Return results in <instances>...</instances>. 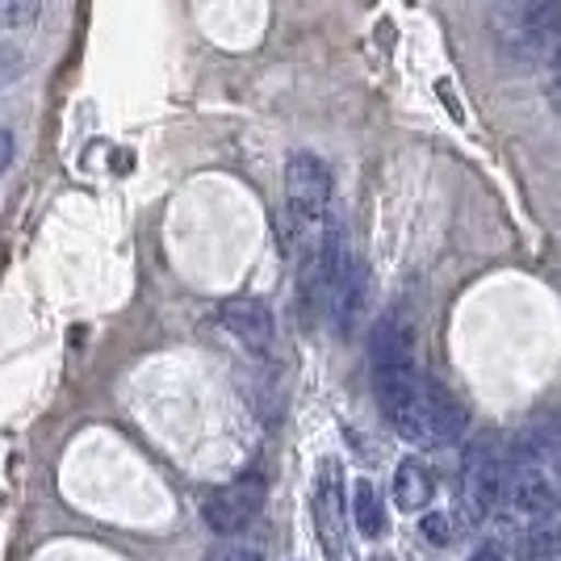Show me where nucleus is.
<instances>
[{
    "label": "nucleus",
    "mask_w": 561,
    "mask_h": 561,
    "mask_svg": "<svg viewBox=\"0 0 561 561\" xmlns=\"http://www.w3.org/2000/svg\"><path fill=\"white\" fill-rule=\"evenodd\" d=\"M285 202L302 222H319L331 206V168L319 156L298 151L285 168Z\"/></svg>",
    "instance_id": "obj_1"
},
{
    "label": "nucleus",
    "mask_w": 561,
    "mask_h": 561,
    "mask_svg": "<svg viewBox=\"0 0 561 561\" xmlns=\"http://www.w3.org/2000/svg\"><path fill=\"white\" fill-rule=\"evenodd\" d=\"M260 512H264V482L260 478H239V482L214 491L202 503V515H206V524H210L218 537L243 533Z\"/></svg>",
    "instance_id": "obj_2"
},
{
    "label": "nucleus",
    "mask_w": 561,
    "mask_h": 561,
    "mask_svg": "<svg viewBox=\"0 0 561 561\" xmlns=\"http://www.w3.org/2000/svg\"><path fill=\"white\" fill-rule=\"evenodd\" d=\"M503 482H507V469L494 457L486 445H473L466 453V469H461V494H466V512L473 519L491 515L503 499Z\"/></svg>",
    "instance_id": "obj_3"
},
{
    "label": "nucleus",
    "mask_w": 561,
    "mask_h": 561,
    "mask_svg": "<svg viewBox=\"0 0 561 561\" xmlns=\"http://www.w3.org/2000/svg\"><path fill=\"white\" fill-rule=\"evenodd\" d=\"M310 503H314V524H319V537L328 545V553L340 558L344 553V482H340L335 461H323Z\"/></svg>",
    "instance_id": "obj_4"
},
{
    "label": "nucleus",
    "mask_w": 561,
    "mask_h": 561,
    "mask_svg": "<svg viewBox=\"0 0 561 561\" xmlns=\"http://www.w3.org/2000/svg\"><path fill=\"white\" fill-rule=\"evenodd\" d=\"M503 494L515 512L524 515H553L561 507V494L553 486V478L537 466H515L507 469V482H503Z\"/></svg>",
    "instance_id": "obj_5"
},
{
    "label": "nucleus",
    "mask_w": 561,
    "mask_h": 561,
    "mask_svg": "<svg viewBox=\"0 0 561 561\" xmlns=\"http://www.w3.org/2000/svg\"><path fill=\"white\" fill-rule=\"evenodd\" d=\"M218 323L252 352L273 348V310L260 302V298H231V302H222Z\"/></svg>",
    "instance_id": "obj_6"
},
{
    "label": "nucleus",
    "mask_w": 561,
    "mask_h": 561,
    "mask_svg": "<svg viewBox=\"0 0 561 561\" xmlns=\"http://www.w3.org/2000/svg\"><path fill=\"white\" fill-rule=\"evenodd\" d=\"M461 432H466L461 402L448 390H440L436 381H427V440L432 445H453V440H461Z\"/></svg>",
    "instance_id": "obj_7"
},
{
    "label": "nucleus",
    "mask_w": 561,
    "mask_h": 561,
    "mask_svg": "<svg viewBox=\"0 0 561 561\" xmlns=\"http://www.w3.org/2000/svg\"><path fill=\"white\" fill-rule=\"evenodd\" d=\"M427 499H432V478H427V469L411 457V461H402L394 473V503L402 512H420L427 507Z\"/></svg>",
    "instance_id": "obj_8"
},
{
    "label": "nucleus",
    "mask_w": 561,
    "mask_h": 561,
    "mask_svg": "<svg viewBox=\"0 0 561 561\" xmlns=\"http://www.w3.org/2000/svg\"><path fill=\"white\" fill-rule=\"evenodd\" d=\"M352 519L365 537H381L386 533V512H381V499H377L374 482H356L352 486Z\"/></svg>",
    "instance_id": "obj_9"
},
{
    "label": "nucleus",
    "mask_w": 561,
    "mask_h": 561,
    "mask_svg": "<svg viewBox=\"0 0 561 561\" xmlns=\"http://www.w3.org/2000/svg\"><path fill=\"white\" fill-rule=\"evenodd\" d=\"M524 22H528V34L545 47L561 43V0H533Z\"/></svg>",
    "instance_id": "obj_10"
},
{
    "label": "nucleus",
    "mask_w": 561,
    "mask_h": 561,
    "mask_svg": "<svg viewBox=\"0 0 561 561\" xmlns=\"http://www.w3.org/2000/svg\"><path fill=\"white\" fill-rule=\"evenodd\" d=\"M43 0H0V30H22V25L38 22Z\"/></svg>",
    "instance_id": "obj_11"
},
{
    "label": "nucleus",
    "mask_w": 561,
    "mask_h": 561,
    "mask_svg": "<svg viewBox=\"0 0 561 561\" xmlns=\"http://www.w3.org/2000/svg\"><path fill=\"white\" fill-rule=\"evenodd\" d=\"M420 533L432 540V545H448V540H453V519H448V515H440V512L423 515Z\"/></svg>",
    "instance_id": "obj_12"
},
{
    "label": "nucleus",
    "mask_w": 561,
    "mask_h": 561,
    "mask_svg": "<svg viewBox=\"0 0 561 561\" xmlns=\"http://www.w3.org/2000/svg\"><path fill=\"white\" fill-rule=\"evenodd\" d=\"M210 561H264L256 549H243V545H218L210 553Z\"/></svg>",
    "instance_id": "obj_13"
},
{
    "label": "nucleus",
    "mask_w": 561,
    "mask_h": 561,
    "mask_svg": "<svg viewBox=\"0 0 561 561\" xmlns=\"http://www.w3.org/2000/svg\"><path fill=\"white\" fill-rule=\"evenodd\" d=\"M13 164V130H0V172Z\"/></svg>",
    "instance_id": "obj_14"
},
{
    "label": "nucleus",
    "mask_w": 561,
    "mask_h": 561,
    "mask_svg": "<svg viewBox=\"0 0 561 561\" xmlns=\"http://www.w3.org/2000/svg\"><path fill=\"white\" fill-rule=\"evenodd\" d=\"M469 561H507V558H503V549H499V545H482Z\"/></svg>",
    "instance_id": "obj_15"
},
{
    "label": "nucleus",
    "mask_w": 561,
    "mask_h": 561,
    "mask_svg": "<svg viewBox=\"0 0 561 561\" xmlns=\"http://www.w3.org/2000/svg\"><path fill=\"white\" fill-rule=\"evenodd\" d=\"M549 101H553V110L561 114V76L553 80V84H549Z\"/></svg>",
    "instance_id": "obj_16"
},
{
    "label": "nucleus",
    "mask_w": 561,
    "mask_h": 561,
    "mask_svg": "<svg viewBox=\"0 0 561 561\" xmlns=\"http://www.w3.org/2000/svg\"><path fill=\"white\" fill-rule=\"evenodd\" d=\"M13 76H18V68H4V59H0V84H9Z\"/></svg>",
    "instance_id": "obj_17"
},
{
    "label": "nucleus",
    "mask_w": 561,
    "mask_h": 561,
    "mask_svg": "<svg viewBox=\"0 0 561 561\" xmlns=\"http://www.w3.org/2000/svg\"><path fill=\"white\" fill-rule=\"evenodd\" d=\"M553 486H561V453L553 457Z\"/></svg>",
    "instance_id": "obj_18"
},
{
    "label": "nucleus",
    "mask_w": 561,
    "mask_h": 561,
    "mask_svg": "<svg viewBox=\"0 0 561 561\" xmlns=\"http://www.w3.org/2000/svg\"><path fill=\"white\" fill-rule=\"evenodd\" d=\"M558 553H561V528H558Z\"/></svg>",
    "instance_id": "obj_19"
}]
</instances>
